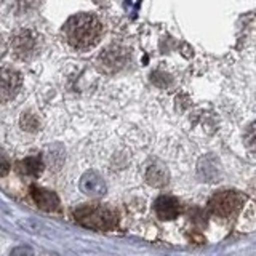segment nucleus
Returning a JSON list of instances; mask_svg holds the SVG:
<instances>
[{
  "instance_id": "obj_1",
  "label": "nucleus",
  "mask_w": 256,
  "mask_h": 256,
  "mask_svg": "<svg viewBox=\"0 0 256 256\" xmlns=\"http://www.w3.org/2000/svg\"><path fill=\"white\" fill-rule=\"evenodd\" d=\"M102 26L100 20L90 13L76 14L64 24V37L70 46L77 50H88L98 44Z\"/></svg>"
},
{
  "instance_id": "obj_2",
  "label": "nucleus",
  "mask_w": 256,
  "mask_h": 256,
  "mask_svg": "<svg viewBox=\"0 0 256 256\" xmlns=\"http://www.w3.org/2000/svg\"><path fill=\"white\" fill-rule=\"evenodd\" d=\"M76 220L85 228L108 230L117 224V214L114 210L102 205H90L80 206L76 210Z\"/></svg>"
},
{
  "instance_id": "obj_3",
  "label": "nucleus",
  "mask_w": 256,
  "mask_h": 256,
  "mask_svg": "<svg viewBox=\"0 0 256 256\" xmlns=\"http://www.w3.org/2000/svg\"><path fill=\"white\" fill-rule=\"evenodd\" d=\"M12 48L16 58L30 60L37 53L38 36L30 29H21L12 37Z\"/></svg>"
},
{
  "instance_id": "obj_4",
  "label": "nucleus",
  "mask_w": 256,
  "mask_h": 256,
  "mask_svg": "<svg viewBox=\"0 0 256 256\" xmlns=\"http://www.w3.org/2000/svg\"><path fill=\"white\" fill-rule=\"evenodd\" d=\"M242 204H244V198L240 194H237V192H230V190H222L212 197L210 210L214 214L226 218V216L234 214Z\"/></svg>"
},
{
  "instance_id": "obj_5",
  "label": "nucleus",
  "mask_w": 256,
  "mask_h": 256,
  "mask_svg": "<svg viewBox=\"0 0 256 256\" xmlns=\"http://www.w3.org/2000/svg\"><path fill=\"white\" fill-rule=\"evenodd\" d=\"M21 74L13 68H0V102L13 100L21 88Z\"/></svg>"
},
{
  "instance_id": "obj_6",
  "label": "nucleus",
  "mask_w": 256,
  "mask_h": 256,
  "mask_svg": "<svg viewBox=\"0 0 256 256\" xmlns=\"http://www.w3.org/2000/svg\"><path fill=\"white\" fill-rule=\"evenodd\" d=\"M78 188L85 196H90V197H102L108 190L102 176L94 170L85 172L82 174V178L78 181Z\"/></svg>"
},
{
  "instance_id": "obj_7",
  "label": "nucleus",
  "mask_w": 256,
  "mask_h": 256,
  "mask_svg": "<svg viewBox=\"0 0 256 256\" xmlns=\"http://www.w3.org/2000/svg\"><path fill=\"white\" fill-rule=\"evenodd\" d=\"M128 60V53L122 46H109L100 54V62L108 70H118L125 66Z\"/></svg>"
},
{
  "instance_id": "obj_8",
  "label": "nucleus",
  "mask_w": 256,
  "mask_h": 256,
  "mask_svg": "<svg viewBox=\"0 0 256 256\" xmlns=\"http://www.w3.org/2000/svg\"><path fill=\"white\" fill-rule=\"evenodd\" d=\"M154 210L160 220H174L180 214V202L172 196H160L154 202Z\"/></svg>"
},
{
  "instance_id": "obj_9",
  "label": "nucleus",
  "mask_w": 256,
  "mask_h": 256,
  "mask_svg": "<svg viewBox=\"0 0 256 256\" xmlns=\"http://www.w3.org/2000/svg\"><path fill=\"white\" fill-rule=\"evenodd\" d=\"M30 194H32V198H34V202L37 204V206L40 208V210L54 212L60 208V197L52 190L34 186L30 190Z\"/></svg>"
},
{
  "instance_id": "obj_10",
  "label": "nucleus",
  "mask_w": 256,
  "mask_h": 256,
  "mask_svg": "<svg viewBox=\"0 0 256 256\" xmlns=\"http://www.w3.org/2000/svg\"><path fill=\"white\" fill-rule=\"evenodd\" d=\"M18 170L22 174H28V176H37L42 173L44 170V160L42 157L38 156H30L22 158L21 162L18 164Z\"/></svg>"
},
{
  "instance_id": "obj_11",
  "label": "nucleus",
  "mask_w": 256,
  "mask_h": 256,
  "mask_svg": "<svg viewBox=\"0 0 256 256\" xmlns=\"http://www.w3.org/2000/svg\"><path fill=\"white\" fill-rule=\"evenodd\" d=\"M170 176H168L166 168L160 166V165H152L149 166V170L146 173V181L150 184V186H156V188H162L168 182Z\"/></svg>"
},
{
  "instance_id": "obj_12",
  "label": "nucleus",
  "mask_w": 256,
  "mask_h": 256,
  "mask_svg": "<svg viewBox=\"0 0 256 256\" xmlns=\"http://www.w3.org/2000/svg\"><path fill=\"white\" fill-rule=\"evenodd\" d=\"M21 126H22V130L34 133V132H37V128H38V118L36 116H32L30 112H28V114H22Z\"/></svg>"
},
{
  "instance_id": "obj_13",
  "label": "nucleus",
  "mask_w": 256,
  "mask_h": 256,
  "mask_svg": "<svg viewBox=\"0 0 256 256\" xmlns=\"http://www.w3.org/2000/svg\"><path fill=\"white\" fill-rule=\"evenodd\" d=\"M10 256H34V250L28 245H20L13 248L10 252Z\"/></svg>"
},
{
  "instance_id": "obj_14",
  "label": "nucleus",
  "mask_w": 256,
  "mask_h": 256,
  "mask_svg": "<svg viewBox=\"0 0 256 256\" xmlns=\"http://www.w3.org/2000/svg\"><path fill=\"white\" fill-rule=\"evenodd\" d=\"M8 172H10V160L5 154L0 152V176H5Z\"/></svg>"
},
{
  "instance_id": "obj_15",
  "label": "nucleus",
  "mask_w": 256,
  "mask_h": 256,
  "mask_svg": "<svg viewBox=\"0 0 256 256\" xmlns=\"http://www.w3.org/2000/svg\"><path fill=\"white\" fill-rule=\"evenodd\" d=\"M5 52H6V46H5V44H4V40L0 38V60L4 58V54H5Z\"/></svg>"
}]
</instances>
